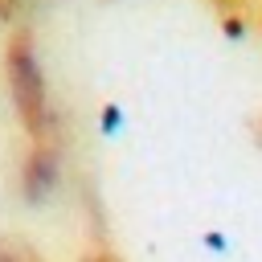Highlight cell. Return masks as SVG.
Instances as JSON below:
<instances>
[{"instance_id": "cell-1", "label": "cell", "mask_w": 262, "mask_h": 262, "mask_svg": "<svg viewBox=\"0 0 262 262\" xmlns=\"http://www.w3.org/2000/svg\"><path fill=\"white\" fill-rule=\"evenodd\" d=\"M4 70H8V94L12 106L25 123V131L37 143V156H45V135H49V98H45V78L37 66V49L29 33H12L8 53H4Z\"/></svg>"}, {"instance_id": "cell-2", "label": "cell", "mask_w": 262, "mask_h": 262, "mask_svg": "<svg viewBox=\"0 0 262 262\" xmlns=\"http://www.w3.org/2000/svg\"><path fill=\"white\" fill-rule=\"evenodd\" d=\"M209 4L225 20V29H242L250 20V12H254V0H209Z\"/></svg>"}, {"instance_id": "cell-3", "label": "cell", "mask_w": 262, "mask_h": 262, "mask_svg": "<svg viewBox=\"0 0 262 262\" xmlns=\"http://www.w3.org/2000/svg\"><path fill=\"white\" fill-rule=\"evenodd\" d=\"M0 262H45V258L25 237H0Z\"/></svg>"}, {"instance_id": "cell-4", "label": "cell", "mask_w": 262, "mask_h": 262, "mask_svg": "<svg viewBox=\"0 0 262 262\" xmlns=\"http://www.w3.org/2000/svg\"><path fill=\"white\" fill-rule=\"evenodd\" d=\"M82 262H119V254H111V250H90V254H82Z\"/></svg>"}, {"instance_id": "cell-5", "label": "cell", "mask_w": 262, "mask_h": 262, "mask_svg": "<svg viewBox=\"0 0 262 262\" xmlns=\"http://www.w3.org/2000/svg\"><path fill=\"white\" fill-rule=\"evenodd\" d=\"M12 4H16V0H0V16H8V12H12Z\"/></svg>"}, {"instance_id": "cell-6", "label": "cell", "mask_w": 262, "mask_h": 262, "mask_svg": "<svg viewBox=\"0 0 262 262\" xmlns=\"http://www.w3.org/2000/svg\"><path fill=\"white\" fill-rule=\"evenodd\" d=\"M258 139H262V115H258Z\"/></svg>"}]
</instances>
